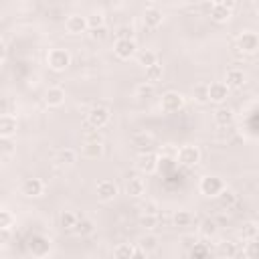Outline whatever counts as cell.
I'll return each instance as SVG.
<instances>
[{
    "mask_svg": "<svg viewBox=\"0 0 259 259\" xmlns=\"http://www.w3.org/2000/svg\"><path fill=\"white\" fill-rule=\"evenodd\" d=\"M93 231H95V223L89 217L77 214V221H75L71 233H75L77 237H89V235H93Z\"/></svg>",
    "mask_w": 259,
    "mask_h": 259,
    "instance_id": "cell-18",
    "label": "cell"
},
{
    "mask_svg": "<svg viewBox=\"0 0 259 259\" xmlns=\"http://www.w3.org/2000/svg\"><path fill=\"white\" fill-rule=\"evenodd\" d=\"M113 53H115L117 59L127 61V59H132V57L138 53V45H136L134 38H115V42H113Z\"/></svg>",
    "mask_w": 259,
    "mask_h": 259,
    "instance_id": "cell-9",
    "label": "cell"
},
{
    "mask_svg": "<svg viewBox=\"0 0 259 259\" xmlns=\"http://www.w3.org/2000/svg\"><path fill=\"white\" fill-rule=\"evenodd\" d=\"M243 255H245V257H249V259L257 255V245H255V241H247V249L243 251Z\"/></svg>",
    "mask_w": 259,
    "mask_h": 259,
    "instance_id": "cell-45",
    "label": "cell"
},
{
    "mask_svg": "<svg viewBox=\"0 0 259 259\" xmlns=\"http://www.w3.org/2000/svg\"><path fill=\"white\" fill-rule=\"evenodd\" d=\"M136 59H138V65L144 67V69H146L148 65L158 63V55H156V51H152V49H144V51L136 53Z\"/></svg>",
    "mask_w": 259,
    "mask_h": 259,
    "instance_id": "cell-30",
    "label": "cell"
},
{
    "mask_svg": "<svg viewBox=\"0 0 259 259\" xmlns=\"http://www.w3.org/2000/svg\"><path fill=\"white\" fill-rule=\"evenodd\" d=\"M212 119H214V123H217L219 127H229V125H233V121H235V113H233L229 107H219V109L214 111Z\"/></svg>",
    "mask_w": 259,
    "mask_h": 259,
    "instance_id": "cell-23",
    "label": "cell"
},
{
    "mask_svg": "<svg viewBox=\"0 0 259 259\" xmlns=\"http://www.w3.org/2000/svg\"><path fill=\"white\" fill-rule=\"evenodd\" d=\"M57 162H59V166H75V162H77V152L73 150V148H61L59 152H57Z\"/></svg>",
    "mask_w": 259,
    "mask_h": 259,
    "instance_id": "cell-25",
    "label": "cell"
},
{
    "mask_svg": "<svg viewBox=\"0 0 259 259\" xmlns=\"http://www.w3.org/2000/svg\"><path fill=\"white\" fill-rule=\"evenodd\" d=\"M14 227V214L6 208H0V231H10Z\"/></svg>",
    "mask_w": 259,
    "mask_h": 259,
    "instance_id": "cell-38",
    "label": "cell"
},
{
    "mask_svg": "<svg viewBox=\"0 0 259 259\" xmlns=\"http://www.w3.org/2000/svg\"><path fill=\"white\" fill-rule=\"evenodd\" d=\"M142 20H144V26L146 28H158L164 22V12L158 6H148L142 12Z\"/></svg>",
    "mask_w": 259,
    "mask_h": 259,
    "instance_id": "cell-15",
    "label": "cell"
},
{
    "mask_svg": "<svg viewBox=\"0 0 259 259\" xmlns=\"http://www.w3.org/2000/svg\"><path fill=\"white\" fill-rule=\"evenodd\" d=\"M65 97H67L65 95V89L59 87V85H53V87H49L45 91V103L49 107H61L65 103Z\"/></svg>",
    "mask_w": 259,
    "mask_h": 259,
    "instance_id": "cell-20",
    "label": "cell"
},
{
    "mask_svg": "<svg viewBox=\"0 0 259 259\" xmlns=\"http://www.w3.org/2000/svg\"><path fill=\"white\" fill-rule=\"evenodd\" d=\"M6 51H8V49H6V45H4L2 40H0V63H2L4 59H6Z\"/></svg>",
    "mask_w": 259,
    "mask_h": 259,
    "instance_id": "cell-47",
    "label": "cell"
},
{
    "mask_svg": "<svg viewBox=\"0 0 259 259\" xmlns=\"http://www.w3.org/2000/svg\"><path fill=\"white\" fill-rule=\"evenodd\" d=\"M115 36H117V38H134V28L127 26V24H123V26H119V28L115 30Z\"/></svg>",
    "mask_w": 259,
    "mask_h": 259,
    "instance_id": "cell-43",
    "label": "cell"
},
{
    "mask_svg": "<svg viewBox=\"0 0 259 259\" xmlns=\"http://www.w3.org/2000/svg\"><path fill=\"white\" fill-rule=\"evenodd\" d=\"M47 65H49V69L55 71V73L67 71L69 65H71V55H69V51H65V49H51V51L47 53Z\"/></svg>",
    "mask_w": 259,
    "mask_h": 259,
    "instance_id": "cell-3",
    "label": "cell"
},
{
    "mask_svg": "<svg viewBox=\"0 0 259 259\" xmlns=\"http://www.w3.org/2000/svg\"><path fill=\"white\" fill-rule=\"evenodd\" d=\"M53 249V241L45 235H32L30 241H28V251L34 255V257H47Z\"/></svg>",
    "mask_w": 259,
    "mask_h": 259,
    "instance_id": "cell-8",
    "label": "cell"
},
{
    "mask_svg": "<svg viewBox=\"0 0 259 259\" xmlns=\"http://www.w3.org/2000/svg\"><path fill=\"white\" fill-rule=\"evenodd\" d=\"M87 18V30L89 28H97V26H103L105 24V16L101 14V12H91L89 16H85Z\"/></svg>",
    "mask_w": 259,
    "mask_h": 259,
    "instance_id": "cell-39",
    "label": "cell"
},
{
    "mask_svg": "<svg viewBox=\"0 0 259 259\" xmlns=\"http://www.w3.org/2000/svg\"><path fill=\"white\" fill-rule=\"evenodd\" d=\"M81 156L87 160H97L103 156V142L101 140H85L81 146Z\"/></svg>",
    "mask_w": 259,
    "mask_h": 259,
    "instance_id": "cell-17",
    "label": "cell"
},
{
    "mask_svg": "<svg viewBox=\"0 0 259 259\" xmlns=\"http://www.w3.org/2000/svg\"><path fill=\"white\" fill-rule=\"evenodd\" d=\"M125 192L130 196H134V198H142L146 194V180L140 178V176H132L127 180V184H125Z\"/></svg>",
    "mask_w": 259,
    "mask_h": 259,
    "instance_id": "cell-21",
    "label": "cell"
},
{
    "mask_svg": "<svg viewBox=\"0 0 259 259\" xmlns=\"http://www.w3.org/2000/svg\"><path fill=\"white\" fill-rule=\"evenodd\" d=\"M140 212L142 214H160V206L156 200H144L140 204Z\"/></svg>",
    "mask_w": 259,
    "mask_h": 259,
    "instance_id": "cell-40",
    "label": "cell"
},
{
    "mask_svg": "<svg viewBox=\"0 0 259 259\" xmlns=\"http://www.w3.org/2000/svg\"><path fill=\"white\" fill-rule=\"evenodd\" d=\"M20 192L26 198H38L45 192V182L40 178H24L20 184Z\"/></svg>",
    "mask_w": 259,
    "mask_h": 259,
    "instance_id": "cell-11",
    "label": "cell"
},
{
    "mask_svg": "<svg viewBox=\"0 0 259 259\" xmlns=\"http://www.w3.org/2000/svg\"><path fill=\"white\" fill-rule=\"evenodd\" d=\"M200 158H202V154H200L198 146H194V144H184V146H180L176 150V162L180 166H184V168L198 166L200 164Z\"/></svg>",
    "mask_w": 259,
    "mask_h": 259,
    "instance_id": "cell-1",
    "label": "cell"
},
{
    "mask_svg": "<svg viewBox=\"0 0 259 259\" xmlns=\"http://www.w3.org/2000/svg\"><path fill=\"white\" fill-rule=\"evenodd\" d=\"M192 221H194V217L190 214V210H184V208H180V210H176V212L172 214V225H174V227H178V229L190 227V225H192Z\"/></svg>",
    "mask_w": 259,
    "mask_h": 259,
    "instance_id": "cell-27",
    "label": "cell"
},
{
    "mask_svg": "<svg viewBox=\"0 0 259 259\" xmlns=\"http://www.w3.org/2000/svg\"><path fill=\"white\" fill-rule=\"evenodd\" d=\"M229 91H231V89H229L223 81H214V83H210V85H208V101H210V103L221 105V103H225V101H227Z\"/></svg>",
    "mask_w": 259,
    "mask_h": 259,
    "instance_id": "cell-16",
    "label": "cell"
},
{
    "mask_svg": "<svg viewBox=\"0 0 259 259\" xmlns=\"http://www.w3.org/2000/svg\"><path fill=\"white\" fill-rule=\"evenodd\" d=\"M231 14H233V10L227 8V6H221V4H212V6H210V18H212L214 22H219V24L229 22Z\"/></svg>",
    "mask_w": 259,
    "mask_h": 259,
    "instance_id": "cell-24",
    "label": "cell"
},
{
    "mask_svg": "<svg viewBox=\"0 0 259 259\" xmlns=\"http://www.w3.org/2000/svg\"><path fill=\"white\" fill-rule=\"evenodd\" d=\"M0 208H4V206H2V200H0Z\"/></svg>",
    "mask_w": 259,
    "mask_h": 259,
    "instance_id": "cell-49",
    "label": "cell"
},
{
    "mask_svg": "<svg viewBox=\"0 0 259 259\" xmlns=\"http://www.w3.org/2000/svg\"><path fill=\"white\" fill-rule=\"evenodd\" d=\"M111 119V111L109 107L105 105H93L89 111H87V123L93 127V130H101L109 123Z\"/></svg>",
    "mask_w": 259,
    "mask_h": 259,
    "instance_id": "cell-4",
    "label": "cell"
},
{
    "mask_svg": "<svg viewBox=\"0 0 259 259\" xmlns=\"http://www.w3.org/2000/svg\"><path fill=\"white\" fill-rule=\"evenodd\" d=\"M136 255V245L132 243H119L117 247H113V257L117 259H130Z\"/></svg>",
    "mask_w": 259,
    "mask_h": 259,
    "instance_id": "cell-34",
    "label": "cell"
},
{
    "mask_svg": "<svg viewBox=\"0 0 259 259\" xmlns=\"http://www.w3.org/2000/svg\"><path fill=\"white\" fill-rule=\"evenodd\" d=\"M186 255L192 257V259H204V257L210 255V247H208V243H200V241H196V243L186 251Z\"/></svg>",
    "mask_w": 259,
    "mask_h": 259,
    "instance_id": "cell-29",
    "label": "cell"
},
{
    "mask_svg": "<svg viewBox=\"0 0 259 259\" xmlns=\"http://www.w3.org/2000/svg\"><path fill=\"white\" fill-rule=\"evenodd\" d=\"M134 91H136V97H140V99H148V97H154L156 87H154V83H150V81H142V83L136 85Z\"/></svg>",
    "mask_w": 259,
    "mask_h": 259,
    "instance_id": "cell-35",
    "label": "cell"
},
{
    "mask_svg": "<svg viewBox=\"0 0 259 259\" xmlns=\"http://www.w3.org/2000/svg\"><path fill=\"white\" fill-rule=\"evenodd\" d=\"M158 225V214H140V227L154 229Z\"/></svg>",
    "mask_w": 259,
    "mask_h": 259,
    "instance_id": "cell-41",
    "label": "cell"
},
{
    "mask_svg": "<svg viewBox=\"0 0 259 259\" xmlns=\"http://www.w3.org/2000/svg\"><path fill=\"white\" fill-rule=\"evenodd\" d=\"M241 237H243L245 241H257V237H259V223H257V221H247V223H243Z\"/></svg>",
    "mask_w": 259,
    "mask_h": 259,
    "instance_id": "cell-28",
    "label": "cell"
},
{
    "mask_svg": "<svg viewBox=\"0 0 259 259\" xmlns=\"http://www.w3.org/2000/svg\"><path fill=\"white\" fill-rule=\"evenodd\" d=\"M158 166H160V156L154 150L152 152H142L136 158V168L142 174H154L158 170Z\"/></svg>",
    "mask_w": 259,
    "mask_h": 259,
    "instance_id": "cell-6",
    "label": "cell"
},
{
    "mask_svg": "<svg viewBox=\"0 0 259 259\" xmlns=\"http://www.w3.org/2000/svg\"><path fill=\"white\" fill-rule=\"evenodd\" d=\"M214 4H221V6H227V8H235L239 4V0H214Z\"/></svg>",
    "mask_w": 259,
    "mask_h": 259,
    "instance_id": "cell-46",
    "label": "cell"
},
{
    "mask_svg": "<svg viewBox=\"0 0 259 259\" xmlns=\"http://www.w3.org/2000/svg\"><path fill=\"white\" fill-rule=\"evenodd\" d=\"M237 49L243 55H255L259 51V36L255 30H245L237 38Z\"/></svg>",
    "mask_w": 259,
    "mask_h": 259,
    "instance_id": "cell-7",
    "label": "cell"
},
{
    "mask_svg": "<svg viewBox=\"0 0 259 259\" xmlns=\"http://www.w3.org/2000/svg\"><path fill=\"white\" fill-rule=\"evenodd\" d=\"M95 192H97V200H101V202H111V200L117 196L119 188H117V184H115L113 180H101V182H97Z\"/></svg>",
    "mask_w": 259,
    "mask_h": 259,
    "instance_id": "cell-12",
    "label": "cell"
},
{
    "mask_svg": "<svg viewBox=\"0 0 259 259\" xmlns=\"http://www.w3.org/2000/svg\"><path fill=\"white\" fill-rule=\"evenodd\" d=\"M65 30H67L69 34H73V36H79V34L87 32V18L81 16V14H71V16H67V20H65Z\"/></svg>",
    "mask_w": 259,
    "mask_h": 259,
    "instance_id": "cell-14",
    "label": "cell"
},
{
    "mask_svg": "<svg viewBox=\"0 0 259 259\" xmlns=\"http://www.w3.org/2000/svg\"><path fill=\"white\" fill-rule=\"evenodd\" d=\"M16 132H18V119L12 113H2L0 115V138L10 140L16 136Z\"/></svg>",
    "mask_w": 259,
    "mask_h": 259,
    "instance_id": "cell-13",
    "label": "cell"
},
{
    "mask_svg": "<svg viewBox=\"0 0 259 259\" xmlns=\"http://www.w3.org/2000/svg\"><path fill=\"white\" fill-rule=\"evenodd\" d=\"M138 247H140L146 255H150V253H154V251L160 247V237L154 235V233H146V235H142V237L138 239Z\"/></svg>",
    "mask_w": 259,
    "mask_h": 259,
    "instance_id": "cell-22",
    "label": "cell"
},
{
    "mask_svg": "<svg viewBox=\"0 0 259 259\" xmlns=\"http://www.w3.org/2000/svg\"><path fill=\"white\" fill-rule=\"evenodd\" d=\"M217 253H219L221 257L231 259V257H237V255H239V249H237V245H235L233 241H223V243H219Z\"/></svg>",
    "mask_w": 259,
    "mask_h": 259,
    "instance_id": "cell-37",
    "label": "cell"
},
{
    "mask_svg": "<svg viewBox=\"0 0 259 259\" xmlns=\"http://www.w3.org/2000/svg\"><path fill=\"white\" fill-rule=\"evenodd\" d=\"M89 34H91L93 40H103L107 36V28H105V24L103 26H97V28H89Z\"/></svg>",
    "mask_w": 259,
    "mask_h": 259,
    "instance_id": "cell-42",
    "label": "cell"
},
{
    "mask_svg": "<svg viewBox=\"0 0 259 259\" xmlns=\"http://www.w3.org/2000/svg\"><path fill=\"white\" fill-rule=\"evenodd\" d=\"M132 146L136 148L138 154H142V152H152V150L156 148V138H154V134H150V132H140V134H134Z\"/></svg>",
    "mask_w": 259,
    "mask_h": 259,
    "instance_id": "cell-10",
    "label": "cell"
},
{
    "mask_svg": "<svg viewBox=\"0 0 259 259\" xmlns=\"http://www.w3.org/2000/svg\"><path fill=\"white\" fill-rule=\"evenodd\" d=\"M192 99L200 105L208 103V83H196L192 87Z\"/></svg>",
    "mask_w": 259,
    "mask_h": 259,
    "instance_id": "cell-32",
    "label": "cell"
},
{
    "mask_svg": "<svg viewBox=\"0 0 259 259\" xmlns=\"http://www.w3.org/2000/svg\"><path fill=\"white\" fill-rule=\"evenodd\" d=\"M184 107V95L178 91H166L160 97V109L164 113H176Z\"/></svg>",
    "mask_w": 259,
    "mask_h": 259,
    "instance_id": "cell-5",
    "label": "cell"
},
{
    "mask_svg": "<svg viewBox=\"0 0 259 259\" xmlns=\"http://www.w3.org/2000/svg\"><path fill=\"white\" fill-rule=\"evenodd\" d=\"M162 77H164V67H162V63H154V65H148L146 67V81H150V83H158V81H162Z\"/></svg>",
    "mask_w": 259,
    "mask_h": 259,
    "instance_id": "cell-31",
    "label": "cell"
},
{
    "mask_svg": "<svg viewBox=\"0 0 259 259\" xmlns=\"http://www.w3.org/2000/svg\"><path fill=\"white\" fill-rule=\"evenodd\" d=\"M217 198H219V204H221L223 208H233V206L237 204V200H239L237 192H235V190H231V188H227V186L221 190V194H219Z\"/></svg>",
    "mask_w": 259,
    "mask_h": 259,
    "instance_id": "cell-26",
    "label": "cell"
},
{
    "mask_svg": "<svg viewBox=\"0 0 259 259\" xmlns=\"http://www.w3.org/2000/svg\"><path fill=\"white\" fill-rule=\"evenodd\" d=\"M198 233H200L204 239H212V237H217V233H219V225H217V221H212V219H204V221L200 223Z\"/></svg>",
    "mask_w": 259,
    "mask_h": 259,
    "instance_id": "cell-33",
    "label": "cell"
},
{
    "mask_svg": "<svg viewBox=\"0 0 259 259\" xmlns=\"http://www.w3.org/2000/svg\"><path fill=\"white\" fill-rule=\"evenodd\" d=\"M85 140H101V136H99L97 132H89V134L85 136Z\"/></svg>",
    "mask_w": 259,
    "mask_h": 259,
    "instance_id": "cell-48",
    "label": "cell"
},
{
    "mask_svg": "<svg viewBox=\"0 0 259 259\" xmlns=\"http://www.w3.org/2000/svg\"><path fill=\"white\" fill-rule=\"evenodd\" d=\"M196 241H198V237H196V235H182V237H180V243H182V247H184L186 251H188Z\"/></svg>",
    "mask_w": 259,
    "mask_h": 259,
    "instance_id": "cell-44",
    "label": "cell"
},
{
    "mask_svg": "<svg viewBox=\"0 0 259 259\" xmlns=\"http://www.w3.org/2000/svg\"><path fill=\"white\" fill-rule=\"evenodd\" d=\"M75 221H77V212H73V210H61V214H59V227L63 231H71L73 225H75Z\"/></svg>",
    "mask_w": 259,
    "mask_h": 259,
    "instance_id": "cell-36",
    "label": "cell"
},
{
    "mask_svg": "<svg viewBox=\"0 0 259 259\" xmlns=\"http://www.w3.org/2000/svg\"><path fill=\"white\" fill-rule=\"evenodd\" d=\"M245 81H247V75H245V71L243 69H229L227 73H225V85L229 87V89H241L243 85H245Z\"/></svg>",
    "mask_w": 259,
    "mask_h": 259,
    "instance_id": "cell-19",
    "label": "cell"
},
{
    "mask_svg": "<svg viewBox=\"0 0 259 259\" xmlns=\"http://www.w3.org/2000/svg\"><path fill=\"white\" fill-rule=\"evenodd\" d=\"M225 186H227L225 180H223L221 176H217V174H206V176H202L200 182H198V190H200V194H204L206 198H217Z\"/></svg>",
    "mask_w": 259,
    "mask_h": 259,
    "instance_id": "cell-2",
    "label": "cell"
}]
</instances>
